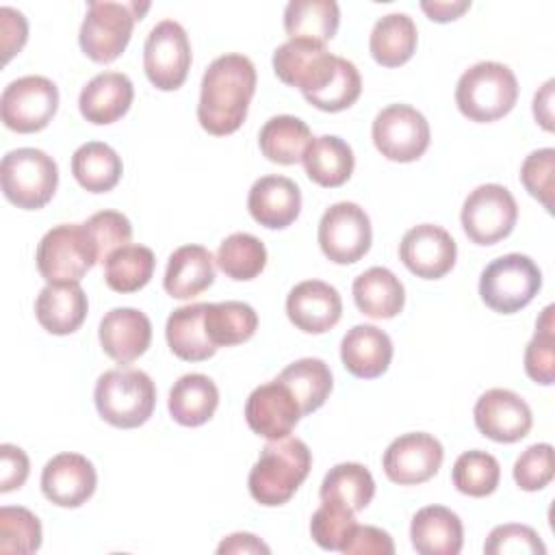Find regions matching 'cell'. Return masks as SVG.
Masks as SVG:
<instances>
[{
	"label": "cell",
	"instance_id": "obj_45",
	"mask_svg": "<svg viewBox=\"0 0 555 555\" xmlns=\"http://www.w3.org/2000/svg\"><path fill=\"white\" fill-rule=\"evenodd\" d=\"M353 527L356 512L334 501H321V507L310 518L312 540L325 551H340Z\"/></svg>",
	"mask_w": 555,
	"mask_h": 555
},
{
	"label": "cell",
	"instance_id": "obj_18",
	"mask_svg": "<svg viewBox=\"0 0 555 555\" xmlns=\"http://www.w3.org/2000/svg\"><path fill=\"white\" fill-rule=\"evenodd\" d=\"M301 416L295 395L278 377L254 388L245 403V421L249 429L267 440L286 438Z\"/></svg>",
	"mask_w": 555,
	"mask_h": 555
},
{
	"label": "cell",
	"instance_id": "obj_38",
	"mask_svg": "<svg viewBox=\"0 0 555 555\" xmlns=\"http://www.w3.org/2000/svg\"><path fill=\"white\" fill-rule=\"evenodd\" d=\"M278 379L291 388L304 416L319 410L327 401L334 386L330 366L319 358L295 360L278 375Z\"/></svg>",
	"mask_w": 555,
	"mask_h": 555
},
{
	"label": "cell",
	"instance_id": "obj_10",
	"mask_svg": "<svg viewBox=\"0 0 555 555\" xmlns=\"http://www.w3.org/2000/svg\"><path fill=\"white\" fill-rule=\"evenodd\" d=\"M59 108V89L46 76H22L0 98V117L9 130L30 134L43 130Z\"/></svg>",
	"mask_w": 555,
	"mask_h": 555
},
{
	"label": "cell",
	"instance_id": "obj_5",
	"mask_svg": "<svg viewBox=\"0 0 555 555\" xmlns=\"http://www.w3.org/2000/svg\"><path fill=\"white\" fill-rule=\"evenodd\" d=\"M150 2H89L80 24V50L95 63H113L126 50L134 22L143 17Z\"/></svg>",
	"mask_w": 555,
	"mask_h": 555
},
{
	"label": "cell",
	"instance_id": "obj_8",
	"mask_svg": "<svg viewBox=\"0 0 555 555\" xmlns=\"http://www.w3.org/2000/svg\"><path fill=\"white\" fill-rule=\"evenodd\" d=\"M540 288L542 271L525 254H505L494 258L479 278L481 301L499 314H514L522 310Z\"/></svg>",
	"mask_w": 555,
	"mask_h": 555
},
{
	"label": "cell",
	"instance_id": "obj_55",
	"mask_svg": "<svg viewBox=\"0 0 555 555\" xmlns=\"http://www.w3.org/2000/svg\"><path fill=\"white\" fill-rule=\"evenodd\" d=\"M553 85L555 80H546L533 98V117L548 132L553 130Z\"/></svg>",
	"mask_w": 555,
	"mask_h": 555
},
{
	"label": "cell",
	"instance_id": "obj_6",
	"mask_svg": "<svg viewBox=\"0 0 555 555\" xmlns=\"http://www.w3.org/2000/svg\"><path fill=\"white\" fill-rule=\"evenodd\" d=\"M0 184L11 204L22 210H39L56 193L59 167L43 150L17 147L2 156Z\"/></svg>",
	"mask_w": 555,
	"mask_h": 555
},
{
	"label": "cell",
	"instance_id": "obj_32",
	"mask_svg": "<svg viewBox=\"0 0 555 555\" xmlns=\"http://www.w3.org/2000/svg\"><path fill=\"white\" fill-rule=\"evenodd\" d=\"M340 9L334 0H291L284 9V30L293 41L325 46L338 30Z\"/></svg>",
	"mask_w": 555,
	"mask_h": 555
},
{
	"label": "cell",
	"instance_id": "obj_20",
	"mask_svg": "<svg viewBox=\"0 0 555 555\" xmlns=\"http://www.w3.org/2000/svg\"><path fill=\"white\" fill-rule=\"evenodd\" d=\"M286 314L297 330L306 334H325L340 321L343 299L332 284L304 280L291 288L286 297Z\"/></svg>",
	"mask_w": 555,
	"mask_h": 555
},
{
	"label": "cell",
	"instance_id": "obj_50",
	"mask_svg": "<svg viewBox=\"0 0 555 555\" xmlns=\"http://www.w3.org/2000/svg\"><path fill=\"white\" fill-rule=\"evenodd\" d=\"M345 555H392L395 542L388 531L373 527V525H358L347 535L345 544L340 546Z\"/></svg>",
	"mask_w": 555,
	"mask_h": 555
},
{
	"label": "cell",
	"instance_id": "obj_24",
	"mask_svg": "<svg viewBox=\"0 0 555 555\" xmlns=\"http://www.w3.org/2000/svg\"><path fill=\"white\" fill-rule=\"evenodd\" d=\"M340 360L353 377L375 379L390 366L392 340L375 325H353L340 340Z\"/></svg>",
	"mask_w": 555,
	"mask_h": 555
},
{
	"label": "cell",
	"instance_id": "obj_51",
	"mask_svg": "<svg viewBox=\"0 0 555 555\" xmlns=\"http://www.w3.org/2000/svg\"><path fill=\"white\" fill-rule=\"evenodd\" d=\"M30 473L28 455L15 444H0V492L17 490L26 483Z\"/></svg>",
	"mask_w": 555,
	"mask_h": 555
},
{
	"label": "cell",
	"instance_id": "obj_1",
	"mask_svg": "<svg viewBox=\"0 0 555 555\" xmlns=\"http://www.w3.org/2000/svg\"><path fill=\"white\" fill-rule=\"evenodd\" d=\"M256 67L238 52L217 56L202 76L197 121L215 137L236 132L256 93Z\"/></svg>",
	"mask_w": 555,
	"mask_h": 555
},
{
	"label": "cell",
	"instance_id": "obj_48",
	"mask_svg": "<svg viewBox=\"0 0 555 555\" xmlns=\"http://www.w3.org/2000/svg\"><path fill=\"white\" fill-rule=\"evenodd\" d=\"M486 555H544L546 546L538 531L529 525L507 522L499 525L488 533L483 544Z\"/></svg>",
	"mask_w": 555,
	"mask_h": 555
},
{
	"label": "cell",
	"instance_id": "obj_31",
	"mask_svg": "<svg viewBox=\"0 0 555 555\" xmlns=\"http://www.w3.org/2000/svg\"><path fill=\"white\" fill-rule=\"evenodd\" d=\"M208 304H189L176 308L165 325V338L173 356L186 362H204L217 353L204 327V312Z\"/></svg>",
	"mask_w": 555,
	"mask_h": 555
},
{
	"label": "cell",
	"instance_id": "obj_47",
	"mask_svg": "<svg viewBox=\"0 0 555 555\" xmlns=\"http://www.w3.org/2000/svg\"><path fill=\"white\" fill-rule=\"evenodd\" d=\"M514 481L525 492H538L546 488L555 475L553 447L548 442H538L525 449L512 468Z\"/></svg>",
	"mask_w": 555,
	"mask_h": 555
},
{
	"label": "cell",
	"instance_id": "obj_15",
	"mask_svg": "<svg viewBox=\"0 0 555 555\" xmlns=\"http://www.w3.org/2000/svg\"><path fill=\"white\" fill-rule=\"evenodd\" d=\"M442 460L444 449L438 438L425 431H410L386 447L382 468L392 483L418 486L438 473Z\"/></svg>",
	"mask_w": 555,
	"mask_h": 555
},
{
	"label": "cell",
	"instance_id": "obj_53",
	"mask_svg": "<svg viewBox=\"0 0 555 555\" xmlns=\"http://www.w3.org/2000/svg\"><path fill=\"white\" fill-rule=\"evenodd\" d=\"M421 9L425 11V15L431 20V22H438V24H447V22H453L457 20L462 13H466L470 9V0H423L421 2Z\"/></svg>",
	"mask_w": 555,
	"mask_h": 555
},
{
	"label": "cell",
	"instance_id": "obj_16",
	"mask_svg": "<svg viewBox=\"0 0 555 555\" xmlns=\"http://www.w3.org/2000/svg\"><path fill=\"white\" fill-rule=\"evenodd\" d=\"M473 416H475L477 429L486 438L503 444L522 440L533 425V414L529 403L520 395L507 388L486 390L477 399Z\"/></svg>",
	"mask_w": 555,
	"mask_h": 555
},
{
	"label": "cell",
	"instance_id": "obj_39",
	"mask_svg": "<svg viewBox=\"0 0 555 555\" xmlns=\"http://www.w3.org/2000/svg\"><path fill=\"white\" fill-rule=\"evenodd\" d=\"M156 258L145 245L128 243L115 249L104 262V282L115 293H137L154 275Z\"/></svg>",
	"mask_w": 555,
	"mask_h": 555
},
{
	"label": "cell",
	"instance_id": "obj_44",
	"mask_svg": "<svg viewBox=\"0 0 555 555\" xmlns=\"http://www.w3.org/2000/svg\"><path fill=\"white\" fill-rule=\"evenodd\" d=\"M360 93H362V78L358 67L351 61L340 56L338 69L332 76V80L321 91L308 95L306 102L325 113H340L353 106Z\"/></svg>",
	"mask_w": 555,
	"mask_h": 555
},
{
	"label": "cell",
	"instance_id": "obj_3",
	"mask_svg": "<svg viewBox=\"0 0 555 555\" xmlns=\"http://www.w3.org/2000/svg\"><path fill=\"white\" fill-rule=\"evenodd\" d=\"M98 414L113 427L132 429L143 425L156 405V386L145 371L119 366L104 371L93 390Z\"/></svg>",
	"mask_w": 555,
	"mask_h": 555
},
{
	"label": "cell",
	"instance_id": "obj_29",
	"mask_svg": "<svg viewBox=\"0 0 555 555\" xmlns=\"http://www.w3.org/2000/svg\"><path fill=\"white\" fill-rule=\"evenodd\" d=\"M353 301L371 319H392L403 310L405 288L386 267H371L353 280Z\"/></svg>",
	"mask_w": 555,
	"mask_h": 555
},
{
	"label": "cell",
	"instance_id": "obj_11",
	"mask_svg": "<svg viewBox=\"0 0 555 555\" xmlns=\"http://www.w3.org/2000/svg\"><path fill=\"white\" fill-rule=\"evenodd\" d=\"M371 137L384 158L414 163L429 147L431 132L421 111L410 104H390L375 115Z\"/></svg>",
	"mask_w": 555,
	"mask_h": 555
},
{
	"label": "cell",
	"instance_id": "obj_54",
	"mask_svg": "<svg viewBox=\"0 0 555 555\" xmlns=\"http://www.w3.org/2000/svg\"><path fill=\"white\" fill-rule=\"evenodd\" d=\"M217 553L219 555H225V553H264V555H269L271 548L260 538H256L254 533L238 531V533H232V535L223 538L221 544L217 546Z\"/></svg>",
	"mask_w": 555,
	"mask_h": 555
},
{
	"label": "cell",
	"instance_id": "obj_17",
	"mask_svg": "<svg viewBox=\"0 0 555 555\" xmlns=\"http://www.w3.org/2000/svg\"><path fill=\"white\" fill-rule=\"evenodd\" d=\"M399 258L416 278L438 280L453 269L457 245L444 228L421 223L403 234L399 243Z\"/></svg>",
	"mask_w": 555,
	"mask_h": 555
},
{
	"label": "cell",
	"instance_id": "obj_2",
	"mask_svg": "<svg viewBox=\"0 0 555 555\" xmlns=\"http://www.w3.org/2000/svg\"><path fill=\"white\" fill-rule=\"evenodd\" d=\"M310 466L312 453L304 440L293 436L269 440L247 477L251 499L264 507L288 503L306 481Z\"/></svg>",
	"mask_w": 555,
	"mask_h": 555
},
{
	"label": "cell",
	"instance_id": "obj_40",
	"mask_svg": "<svg viewBox=\"0 0 555 555\" xmlns=\"http://www.w3.org/2000/svg\"><path fill=\"white\" fill-rule=\"evenodd\" d=\"M217 267L236 282L254 280L267 264L264 243L249 232H234L221 241L215 258Z\"/></svg>",
	"mask_w": 555,
	"mask_h": 555
},
{
	"label": "cell",
	"instance_id": "obj_13",
	"mask_svg": "<svg viewBox=\"0 0 555 555\" xmlns=\"http://www.w3.org/2000/svg\"><path fill=\"white\" fill-rule=\"evenodd\" d=\"M319 247L336 264H353L371 249V219L353 202L332 204L319 221Z\"/></svg>",
	"mask_w": 555,
	"mask_h": 555
},
{
	"label": "cell",
	"instance_id": "obj_25",
	"mask_svg": "<svg viewBox=\"0 0 555 555\" xmlns=\"http://www.w3.org/2000/svg\"><path fill=\"white\" fill-rule=\"evenodd\" d=\"M410 540L421 555H457L464 544V527L449 507L427 505L414 514Z\"/></svg>",
	"mask_w": 555,
	"mask_h": 555
},
{
	"label": "cell",
	"instance_id": "obj_33",
	"mask_svg": "<svg viewBox=\"0 0 555 555\" xmlns=\"http://www.w3.org/2000/svg\"><path fill=\"white\" fill-rule=\"evenodd\" d=\"M418 43L416 24L408 13H388L379 17L369 37L371 56L382 67H399L408 63Z\"/></svg>",
	"mask_w": 555,
	"mask_h": 555
},
{
	"label": "cell",
	"instance_id": "obj_9",
	"mask_svg": "<svg viewBox=\"0 0 555 555\" xmlns=\"http://www.w3.org/2000/svg\"><path fill=\"white\" fill-rule=\"evenodd\" d=\"M466 236L477 245L507 238L518 221V204L503 184H479L468 193L460 215Z\"/></svg>",
	"mask_w": 555,
	"mask_h": 555
},
{
	"label": "cell",
	"instance_id": "obj_52",
	"mask_svg": "<svg viewBox=\"0 0 555 555\" xmlns=\"http://www.w3.org/2000/svg\"><path fill=\"white\" fill-rule=\"evenodd\" d=\"M0 33H2V52H4V63L11 61L13 54H17L26 39H28V24L26 17L11 9V7H2L0 9Z\"/></svg>",
	"mask_w": 555,
	"mask_h": 555
},
{
	"label": "cell",
	"instance_id": "obj_14",
	"mask_svg": "<svg viewBox=\"0 0 555 555\" xmlns=\"http://www.w3.org/2000/svg\"><path fill=\"white\" fill-rule=\"evenodd\" d=\"M340 56L330 54L325 46L310 41H293L278 46L273 52V72L288 85L297 87L304 98L321 91L336 74Z\"/></svg>",
	"mask_w": 555,
	"mask_h": 555
},
{
	"label": "cell",
	"instance_id": "obj_49",
	"mask_svg": "<svg viewBox=\"0 0 555 555\" xmlns=\"http://www.w3.org/2000/svg\"><path fill=\"white\" fill-rule=\"evenodd\" d=\"M553 171H555V150L553 147H542V150L531 152L520 167L522 186L548 212H553V193H555Z\"/></svg>",
	"mask_w": 555,
	"mask_h": 555
},
{
	"label": "cell",
	"instance_id": "obj_22",
	"mask_svg": "<svg viewBox=\"0 0 555 555\" xmlns=\"http://www.w3.org/2000/svg\"><path fill=\"white\" fill-rule=\"evenodd\" d=\"M247 210L256 223L284 230L301 212V191L286 176H262L249 189Z\"/></svg>",
	"mask_w": 555,
	"mask_h": 555
},
{
	"label": "cell",
	"instance_id": "obj_12",
	"mask_svg": "<svg viewBox=\"0 0 555 555\" xmlns=\"http://www.w3.org/2000/svg\"><path fill=\"white\" fill-rule=\"evenodd\" d=\"M191 41L186 30L173 22H158L143 46V69L160 91H176L184 85L191 67Z\"/></svg>",
	"mask_w": 555,
	"mask_h": 555
},
{
	"label": "cell",
	"instance_id": "obj_46",
	"mask_svg": "<svg viewBox=\"0 0 555 555\" xmlns=\"http://www.w3.org/2000/svg\"><path fill=\"white\" fill-rule=\"evenodd\" d=\"M85 225L95 245L98 262H102V264L115 249L128 245L132 238V225H130L128 217L117 210H100V212L91 215L85 221Z\"/></svg>",
	"mask_w": 555,
	"mask_h": 555
},
{
	"label": "cell",
	"instance_id": "obj_28",
	"mask_svg": "<svg viewBox=\"0 0 555 555\" xmlns=\"http://www.w3.org/2000/svg\"><path fill=\"white\" fill-rule=\"evenodd\" d=\"M219 405L217 384L202 373H186L173 382L167 399L171 418L184 427H199L208 423Z\"/></svg>",
	"mask_w": 555,
	"mask_h": 555
},
{
	"label": "cell",
	"instance_id": "obj_27",
	"mask_svg": "<svg viewBox=\"0 0 555 555\" xmlns=\"http://www.w3.org/2000/svg\"><path fill=\"white\" fill-rule=\"evenodd\" d=\"M215 282V258L202 245L178 247L165 269L163 288L173 299H191Z\"/></svg>",
	"mask_w": 555,
	"mask_h": 555
},
{
	"label": "cell",
	"instance_id": "obj_37",
	"mask_svg": "<svg viewBox=\"0 0 555 555\" xmlns=\"http://www.w3.org/2000/svg\"><path fill=\"white\" fill-rule=\"evenodd\" d=\"M321 501H334L351 512L364 509L375 496V481L366 466L358 462H343L330 468L319 488Z\"/></svg>",
	"mask_w": 555,
	"mask_h": 555
},
{
	"label": "cell",
	"instance_id": "obj_41",
	"mask_svg": "<svg viewBox=\"0 0 555 555\" xmlns=\"http://www.w3.org/2000/svg\"><path fill=\"white\" fill-rule=\"evenodd\" d=\"M451 479L457 492L481 499L496 490L501 479V466L492 453L479 449L464 451L453 464Z\"/></svg>",
	"mask_w": 555,
	"mask_h": 555
},
{
	"label": "cell",
	"instance_id": "obj_43",
	"mask_svg": "<svg viewBox=\"0 0 555 555\" xmlns=\"http://www.w3.org/2000/svg\"><path fill=\"white\" fill-rule=\"evenodd\" d=\"M41 546V522L26 507H0V551L28 555Z\"/></svg>",
	"mask_w": 555,
	"mask_h": 555
},
{
	"label": "cell",
	"instance_id": "obj_4",
	"mask_svg": "<svg viewBox=\"0 0 555 555\" xmlns=\"http://www.w3.org/2000/svg\"><path fill=\"white\" fill-rule=\"evenodd\" d=\"M516 100L518 80L507 65L496 61L470 65L455 87V104L460 113L477 124H490L505 117Z\"/></svg>",
	"mask_w": 555,
	"mask_h": 555
},
{
	"label": "cell",
	"instance_id": "obj_34",
	"mask_svg": "<svg viewBox=\"0 0 555 555\" xmlns=\"http://www.w3.org/2000/svg\"><path fill=\"white\" fill-rule=\"evenodd\" d=\"M312 132L306 121L295 115H275L260 128L258 145L267 160L275 165H295L304 158Z\"/></svg>",
	"mask_w": 555,
	"mask_h": 555
},
{
	"label": "cell",
	"instance_id": "obj_26",
	"mask_svg": "<svg viewBox=\"0 0 555 555\" xmlns=\"http://www.w3.org/2000/svg\"><path fill=\"white\" fill-rule=\"evenodd\" d=\"M89 301L80 284H48L39 291L35 314L39 325L54 334H74L87 319Z\"/></svg>",
	"mask_w": 555,
	"mask_h": 555
},
{
	"label": "cell",
	"instance_id": "obj_21",
	"mask_svg": "<svg viewBox=\"0 0 555 555\" xmlns=\"http://www.w3.org/2000/svg\"><path fill=\"white\" fill-rule=\"evenodd\" d=\"M98 336L111 360L130 364L147 351L152 343V323L147 314L137 308H113L102 317Z\"/></svg>",
	"mask_w": 555,
	"mask_h": 555
},
{
	"label": "cell",
	"instance_id": "obj_42",
	"mask_svg": "<svg viewBox=\"0 0 555 555\" xmlns=\"http://www.w3.org/2000/svg\"><path fill=\"white\" fill-rule=\"evenodd\" d=\"M555 306H546L535 323V334L525 349V373L542 386L555 382Z\"/></svg>",
	"mask_w": 555,
	"mask_h": 555
},
{
	"label": "cell",
	"instance_id": "obj_35",
	"mask_svg": "<svg viewBox=\"0 0 555 555\" xmlns=\"http://www.w3.org/2000/svg\"><path fill=\"white\" fill-rule=\"evenodd\" d=\"M72 173L85 191L106 193L115 189L121 180L124 165L119 154L111 145L102 141H89L74 152Z\"/></svg>",
	"mask_w": 555,
	"mask_h": 555
},
{
	"label": "cell",
	"instance_id": "obj_19",
	"mask_svg": "<svg viewBox=\"0 0 555 555\" xmlns=\"http://www.w3.org/2000/svg\"><path fill=\"white\" fill-rule=\"evenodd\" d=\"M98 486L93 464L80 453H59L41 470L43 496L59 507H80Z\"/></svg>",
	"mask_w": 555,
	"mask_h": 555
},
{
	"label": "cell",
	"instance_id": "obj_7",
	"mask_svg": "<svg viewBox=\"0 0 555 555\" xmlns=\"http://www.w3.org/2000/svg\"><path fill=\"white\" fill-rule=\"evenodd\" d=\"M35 260L48 284H78L98 262V251L85 223H61L41 236Z\"/></svg>",
	"mask_w": 555,
	"mask_h": 555
},
{
	"label": "cell",
	"instance_id": "obj_23",
	"mask_svg": "<svg viewBox=\"0 0 555 555\" xmlns=\"http://www.w3.org/2000/svg\"><path fill=\"white\" fill-rule=\"evenodd\" d=\"M134 100L132 80L121 72H102L93 76L78 95L80 115L95 124L106 126L121 119Z\"/></svg>",
	"mask_w": 555,
	"mask_h": 555
},
{
	"label": "cell",
	"instance_id": "obj_36",
	"mask_svg": "<svg viewBox=\"0 0 555 555\" xmlns=\"http://www.w3.org/2000/svg\"><path fill=\"white\" fill-rule=\"evenodd\" d=\"M208 340L219 347H232L249 340L258 327L256 310L245 301L208 304L204 312Z\"/></svg>",
	"mask_w": 555,
	"mask_h": 555
},
{
	"label": "cell",
	"instance_id": "obj_30",
	"mask_svg": "<svg viewBox=\"0 0 555 555\" xmlns=\"http://www.w3.org/2000/svg\"><path fill=\"white\" fill-rule=\"evenodd\" d=\"M301 163H304L306 176L325 189L343 186L351 178L356 167L351 145L334 134H323L312 139Z\"/></svg>",
	"mask_w": 555,
	"mask_h": 555
}]
</instances>
